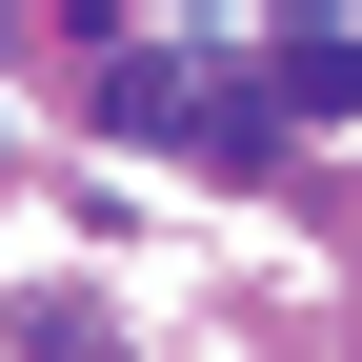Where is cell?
<instances>
[{
    "instance_id": "6da1fadb",
    "label": "cell",
    "mask_w": 362,
    "mask_h": 362,
    "mask_svg": "<svg viewBox=\"0 0 362 362\" xmlns=\"http://www.w3.org/2000/svg\"><path fill=\"white\" fill-rule=\"evenodd\" d=\"M262 101L282 121H362V21H282L262 40Z\"/></svg>"
}]
</instances>
